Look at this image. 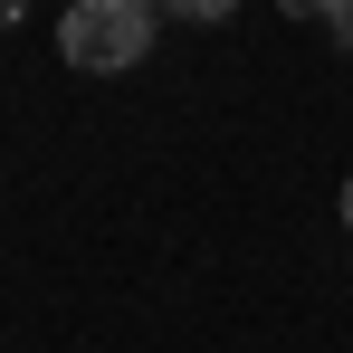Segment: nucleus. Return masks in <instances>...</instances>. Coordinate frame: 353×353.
<instances>
[{
  "mask_svg": "<svg viewBox=\"0 0 353 353\" xmlns=\"http://www.w3.org/2000/svg\"><path fill=\"white\" fill-rule=\"evenodd\" d=\"M67 67H86V77H115V67H134L143 48H153V10L143 0H77L58 29Z\"/></svg>",
  "mask_w": 353,
  "mask_h": 353,
  "instance_id": "f257e3e1",
  "label": "nucleus"
},
{
  "mask_svg": "<svg viewBox=\"0 0 353 353\" xmlns=\"http://www.w3.org/2000/svg\"><path fill=\"white\" fill-rule=\"evenodd\" d=\"M325 29H334V48H353V0H334V10H325Z\"/></svg>",
  "mask_w": 353,
  "mask_h": 353,
  "instance_id": "f03ea898",
  "label": "nucleus"
},
{
  "mask_svg": "<svg viewBox=\"0 0 353 353\" xmlns=\"http://www.w3.org/2000/svg\"><path fill=\"white\" fill-rule=\"evenodd\" d=\"M181 19H220V10H239V0H172Z\"/></svg>",
  "mask_w": 353,
  "mask_h": 353,
  "instance_id": "7ed1b4c3",
  "label": "nucleus"
},
{
  "mask_svg": "<svg viewBox=\"0 0 353 353\" xmlns=\"http://www.w3.org/2000/svg\"><path fill=\"white\" fill-rule=\"evenodd\" d=\"M325 10H334V0H287V19H325Z\"/></svg>",
  "mask_w": 353,
  "mask_h": 353,
  "instance_id": "20e7f679",
  "label": "nucleus"
},
{
  "mask_svg": "<svg viewBox=\"0 0 353 353\" xmlns=\"http://www.w3.org/2000/svg\"><path fill=\"white\" fill-rule=\"evenodd\" d=\"M19 10H29V0H0V29H10V19H19Z\"/></svg>",
  "mask_w": 353,
  "mask_h": 353,
  "instance_id": "39448f33",
  "label": "nucleus"
},
{
  "mask_svg": "<svg viewBox=\"0 0 353 353\" xmlns=\"http://www.w3.org/2000/svg\"><path fill=\"white\" fill-rule=\"evenodd\" d=\"M344 220H353V181H344Z\"/></svg>",
  "mask_w": 353,
  "mask_h": 353,
  "instance_id": "423d86ee",
  "label": "nucleus"
}]
</instances>
